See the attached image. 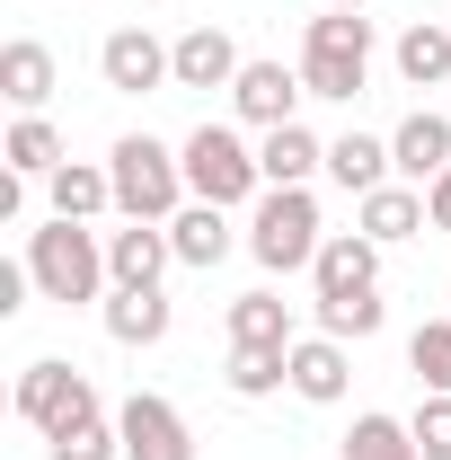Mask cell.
Listing matches in <instances>:
<instances>
[{"label": "cell", "instance_id": "26", "mask_svg": "<svg viewBox=\"0 0 451 460\" xmlns=\"http://www.w3.org/2000/svg\"><path fill=\"white\" fill-rule=\"evenodd\" d=\"M381 328H390V301H381V284H372V292H337V301H319V337L363 345V337H381Z\"/></svg>", "mask_w": 451, "mask_h": 460}, {"label": "cell", "instance_id": "9", "mask_svg": "<svg viewBox=\"0 0 451 460\" xmlns=\"http://www.w3.org/2000/svg\"><path fill=\"white\" fill-rule=\"evenodd\" d=\"M301 98H310V80L283 71V62H239V80H230V107H239V124H257V133L301 124Z\"/></svg>", "mask_w": 451, "mask_h": 460}, {"label": "cell", "instance_id": "4", "mask_svg": "<svg viewBox=\"0 0 451 460\" xmlns=\"http://www.w3.org/2000/svg\"><path fill=\"white\" fill-rule=\"evenodd\" d=\"M301 80H310V98L354 107L363 80H372V18H363V9H328V18H310V27H301Z\"/></svg>", "mask_w": 451, "mask_h": 460}, {"label": "cell", "instance_id": "20", "mask_svg": "<svg viewBox=\"0 0 451 460\" xmlns=\"http://www.w3.org/2000/svg\"><path fill=\"white\" fill-rule=\"evenodd\" d=\"M328 177H337L345 195H372V186H390V142H381V133H337V142H328Z\"/></svg>", "mask_w": 451, "mask_h": 460}, {"label": "cell", "instance_id": "28", "mask_svg": "<svg viewBox=\"0 0 451 460\" xmlns=\"http://www.w3.org/2000/svg\"><path fill=\"white\" fill-rule=\"evenodd\" d=\"M45 452H54V460H124V434H115L107 407H98V416H80V425L45 434Z\"/></svg>", "mask_w": 451, "mask_h": 460}, {"label": "cell", "instance_id": "3", "mask_svg": "<svg viewBox=\"0 0 451 460\" xmlns=\"http://www.w3.org/2000/svg\"><path fill=\"white\" fill-rule=\"evenodd\" d=\"M107 177H115V213L124 222H177L195 195H186V160L151 133H124L107 151Z\"/></svg>", "mask_w": 451, "mask_h": 460}, {"label": "cell", "instance_id": "30", "mask_svg": "<svg viewBox=\"0 0 451 460\" xmlns=\"http://www.w3.org/2000/svg\"><path fill=\"white\" fill-rule=\"evenodd\" d=\"M407 425H416V452L425 460H451V390H425V407Z\"/></svg>", "mask_w": 451, "mask_h": 460}, {"label": "cell", "instance_id": "24", "mask_svg": "<svg viewBox=\"0 0 451 460\" xmlns=\"http://www.w3.org/2000/svg\"><path fill=\"white\" fill-rule=\"evenodd\" d=\"M230 345H292V301H275V292H239L222 310Z\"/></svg>", "mask_w": 451, "mask_h": 460}, {"label": "cell", "instance_id": "10", "mask_svg": "<svg viewBox=\"0 0 451 460\" xmlns=\"http://www.w3.org/2000/svg\"><path fill=\"white\" fill-rule=\"evenodd\" d=\"M169 266H177L169 222H124V230H107V275H115V292H160Z\"/></svg>", "mask_w": 451, "mask_h": 460}, {"label": "cell", "instance_id": "14", "mask_svg": "<svg viewBox=\"0 0 451 460\" xmlns=\"http://www.w3.org/2000/svg\"><path fill=\"white\" fill-rule=\"evenodd\" d=\"M310 284H319V301H337V292H372V284H381V239H363V230H328Z\"/></svg>", "mask_w": 451, "mask_h": 460}, {"label": "cell", "instance_id": "15", "mask_svg": "<svg viewBox=\"0 0 451 460\" xmlns=\"http://www.w3.org/2000/svg\"><path fill=\"white\" fill-rule=\"evenodd\" d=\"M169 62H177V89H230L239 80V45H230V27H186L169 45Z\"/></svg>", "mask_w": 451, "mask_h": 460}, {"label": "cell", "instance_id": "1", "mask_svg": "<svg viewBox=\"0 0 451 460\" xmlns=\"http://www.w3.org/2000/svg\"><path fill=\"white\" fill-rule=\"evenodd\" d=\"M27 275H36V292L62 301V310L107 301V292H115V275H107V230H89V222H45V230H27Z\"/></svg>", "mask_w": 451, "mask_h": 460}, {"label": "cell", "instance_id": "23", "mask_svg": "<svg viewBox=\"0 0 451 460\" xmlns=\"http://www.w3.org/2000/svg\"><path fill=\"white\" fill-rule=\"evenodd\" d=\"M398 80H407V89H443L451 80V27L443 18H416V27L398 36Z\"/></svg>", "mask_w": 451, "mask_h": 460}, {"label": "cell", "instance_id": "16", "mask_svg": "<svg viewBox=\"0 0 451 460\" xmlns=\"http://www.w3.org/2000/svg\"><path fill=\"white\" fill-rule=\"evenodd\" d=\"M257 169H266V186H310V177L328 169V142H319L310 124H275V133L257 142Z\"/></svg>", "mask_w": 451, "mask_h": 460}, {"label": "cell", "instance_id": "31", "mask_svg": "<svg viewBox=\"0 0 451 460\" xmlns=\"http://www.w3.org/2000/svg\"><path fill=\"white\" fill-rule=\"evenodd\" d=\"M425 213H434V230H451V169L425 186Z\"/></svg>", "mask_w": 451, "mask_h": 460}, {"label": "cell", "instance_id": "29", "mask_svg": "<svg viewBox=\"0 0 451 460\" xmlns=\"http://www.w3.org/2000/svg\"><path fill=\"white\" fill-rule=\"evenodd\" d=\"M407 372H416L425 390H451V319H425V328L407 337Z\"/></svg>", "mask_w": 451, "mask_h": 460}, {"label": "cell", "instance_id": "25", "mask_svg": "<svg viewBox=\"0 0 451 460\" xmlns=\"http://www.w3.org/2000/svg\"><path fill=\"white\" fill-rule=\"evenodd\" d=\"M345 460H425V452H416V425H407V416L363 407V416H354V434H345Z\"/></svg>", "mask_w": 451, "mask_h": 460}, {"label": "cell", "instance_id": "22", "mask_svg": "<svg viewBox=\"0 0 451 460\" xmlns=\"http://www.w3.org/2000/svg\"><path fill=\"white\" fill-rule=\"evenodd\" d=\"M98 319H107L115 345H160L169 337V292H107Z\"/></svg>", "mask_w": 451, "mask_h": 460}, {"label": "cell", "instance_id": "11", "mask_svg": "<svg viewBox=\"0 0 451 460\" xmlns=\"http://www.w3.org/2000/svg\"><path fill=\"white\" fill-rule=\"evenodd\" d=\"M354 230H363V239H381V248H398V239H416V230H434V213H425V186H407V177H390V186L354 195Z\"/></svg>", "mask_w": 451, "mask_h": 460}, {"label": "cell", "instance_id": "27", "mask_svg": "<svg viewBox=\"0 0 451 460\" xmlns=\"http://www.w3.org/2000/svg\"><path fill=\"white\" fill-rule=\"evenodd\" d=\"M0 160H9V177H54L62 169V133L45 124V115H18L9 142H0Z\"/></svg>", "mask_w": 451, "mask_h": 460}, {"label": "cell", "instance_id": "17", "mask_svg": "<svg viewBox=\"0 0 451 460\" xmlns=\"http://www.w3.org/2000/svg\"><path fill=\"white\" fill-rule=\"evenodd\" d=\"M0 98H9L18 115H45V98H54V54H45L36 36L0 45Z\"/></svg>", "mask_w": 451, "mask_h": 460}, {"label": "cell", "instance_id": "19", "mask_svg": "<svg viewBox=\"0 0 451 460\" xmlns=\"http://www.w3.org/2000/svg\"><path fill=\"white\" fill-rule=\"evenodd\" d=\"M45 195H54V222H98V213H115V177L89 169V160H62L45 177Z\"/></svg>", "mask_w": 451, "mask_h": 460}, {"label": "cell", "instance_id": "6", "mask_svg": "<svg viewBox=\"0 0 451 460\" xmlns=\"http://www.w3.org/2000/svg\"><path fill=\"white\" fill-rule=\"evenodd\" d=\"M80 416H98V390H89V372L80 363H27L18 372V425H36V434H62V425H80Z\"/></svg>", "mask_w": 451, "mask_h": 460}, {"label": "cell", "instance_id": "5", "mask_svg": "<svg viewBox=\"0 0 451 460\" xmlns=\"http://www.w3.org/2000/svg\"><path fill=\"white\" fill-rule=\"evenodd\" d=\"M319 248H328L319 195H310V186H266L257 213H248V257H257L266 275H301V266H319Z\"/></svg>", "mask_w": 451, "mask_h": 460}, {"label": "cell", "instance_id": "21", "mask_svg": "<svg viewBox=\"0 0 451 460\" xmlns=\"http://www.w3.org/2000/svg\"><path fill=\"white\" fill-rule=\"evenodd\" d=\"M222 381L230 399H275V390H292V345H230Z\"/></svg>", "mask_w": 451, "mask_h": 460}, {"label": "cell", "instance_id": "13", "mask_svg": "<svg viewBox=\"0 0 451 460\" xmlns=\"http://www.w3.org/2000/svg\"><path fill=\"white\" fill-rule=\"evenodd\" d=\"M390 169L407 177V186H434V177L451 169V115L416 107V115H407V124L390 133Z\"/></svg>", "mask_w": 451, "mask_h": 460}, {"label": "cell", "instance_id": "32", "mask_svg": "<svg viewBox=\"0 0 451 460\" xmlns=\"http://www.w3.org/2000/svg\"><path fill=\"white\" fill-rule=\"evenodd\" d=\"M328 9H372V0H328Z\"/></svg>", "mask_w": 451, "mask_h": 460}, {"label": "cell", "instance_id": "12", "mask_svg": "<svg viewBox=\"0 0 451 460\" xmlns=\"http://www.w3.org/2000/svg\"><path fill=\"white\" fill-rule=\"evenodd\" d=\"M345 390H354V354H345V337H292V399L337 407Z\"/></svg>", "mask_w": 451, "mask_h": 460}, {"label": "cell", "instance_id": "8", "mask_svg": "<svg viewBox=\"0 0 451 460\" xmlns=\"http://www.w3.org/2000/svg\"><path fill=\"white\" fill-rule=\"evenodd\" d=\"M115 434H124V460H195V434L160 390H133L115 407Z\"/></svg>", "mask_w": 451, "mask_h": 460}, {"label": "cell", "instance_id": "2", "mask_svg": "<svg viewBox=\"0 0 451 460\" xmlns=\"http://www.w3.org/2000/svg\"><path fill=\"white\" fill-rule=\"evenodd\" d=\"M177 160H186V195H195V204H222V213H239V204H257V195H266L257 142H248L239 124H195V133L177 142Z\"/></svg>", "mask_w": 451, "mask_h": 460}, {"label": "cell", "instance_id": "18", "mask_svg": "<svg viewBox=\"0 0 451 460\" xmlns=\"http://www.w3.org/2000/svg\"><path fill=\"white\" fill-rule=\"evenodd\" d=\"M169 248H177V266L213 275V266L230 257V213H222V204H186V213L169 222Z\"/></svg>", "mask_w": 451, "mask_h": 460}, {"label": "cell", "instance_id": "7", "mask_svg": "<svg viewBox=\"0 0 451 460\" xmlns=\"http://www.w3.org/2000/svg\"><path fill=\"white\" fill-rule=\"evenodd\" d=\"M98 80H107L115 98H151V89H177V62H169V45L151 27H115L107 45H98Z\"/></svg>", "mask_w": 451, "mask_h": 460}]
</instances>
